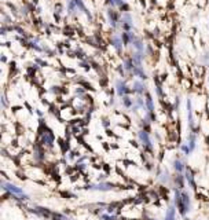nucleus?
<instances>
[{
	"label": "nucleus",
	"instance_id": "f257e3e1",
	"mask_svg": "<svg viewBox=\"0 0 209 220\" xmlns=\"http://www.w3.org/2000/svg\"><path fill=\"white\" fill-rule=\"evenodd\" d=\"M3 186H4V188L10 190L11 193H15V194H22L21 188H17L15 186H13V185H8V183H3Z\"/></svg>",
	"mask_w": 209,
	"mask_h": 220
},
{
	"label": "nucleus",
	"instance_id": "f03ea898",
	"mask_svg": "<svg viewBox=\"0 0 209 220\" xmlns=\"http://www.w3.org/2000/svg\"><path fill=\"white\" fill-rule=\"evenodd\" d=\"M175 219V209L174 208H171L167 213V220H174Z\"/></svg>",
	"mask_w": 209,
	"mask_h": 220
},
{
	"label": "nucleus",
	"instance_id": "7ed1b4c3",
	"mask_svg": "<svg viewBox=\"0 0 209 220\" xmlns=\"http://www.w3.org/2000/svg\"><path fill=\"white\" fill-rule=\"evenodd\" d=\"M176 168L179 171H182V165H180V162H176Z\"/></svg>",
	"mask_w": 209,
	"mask_h": 220
}]
</instances>
